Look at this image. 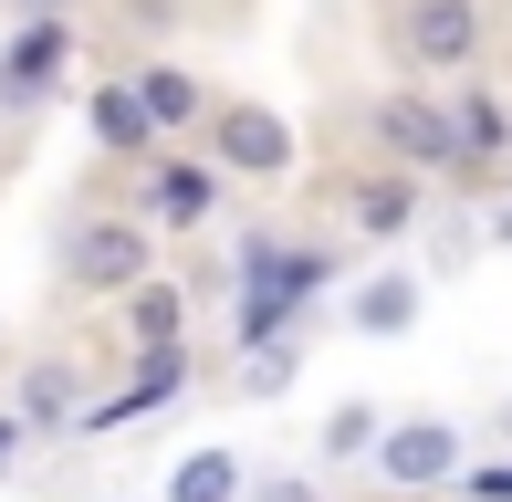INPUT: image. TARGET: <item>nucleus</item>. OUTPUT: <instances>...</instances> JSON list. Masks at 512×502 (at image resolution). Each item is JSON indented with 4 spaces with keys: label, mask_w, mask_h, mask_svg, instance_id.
I'll return each mask as SVG.
<instances>
[{
    "label": "nucleus",
    "mask_w": 512,
    "mask_h": 502,
    "mask_svg": "<svg viewBox=\"0 0 512 502\" xmlns=\"http://www.w3.org/2000/svg\"><path fill=\"white\" fill-rule=\"evenodd\" d=\"M126 95H136V116H147V136H157V147H189L220 84H209L199 63H178V53H147V63L126 74Z\"/></svg>",
    "instance_id": "obj_7"
},
{
    "label": "nucleus",
    "mask_w": 512,
    "mask_h": 502,
    "mask_svg": "<svg viewBox=\"0 0 512 502\" xmlns=\"http://www.w3.org/2000/svg\"><path fill=\"white\" fill-rule=\"evenodd\" d=\"M366 147L387 157V168H408V178H450V168H471L460 157V136H450V105H439V84H387V95H366Z\"/></svg>",
    "instance_id": "obj_4"
},
{
    "label": "nucleus",
    "mask_w": 512,
    "mask_h": 502,
    "mask_svg": "<svg viewBox=\"0 0 512 502\" xmlns=\"http://www.w3.org/2000/svg\"><path fill=\"white\" fill-rule=\"evenodd\" d=\"M189 147L220 168V189H293L304 178V126L262 95H209V116Z\"/></svg>",
    "instance_id": "obj_1"
},
{
    "label": "nucleus",
    "mask_w": 512,
    "mask_h": 502,
    "mask_svg": "<svg viewBox=\"0 0 512 502\" xmlns=\"http://www.w3.org/2000/svg\"><path fill=\"white\" fill-rule=\"evenodd\" d=\"M439 105H450V136H460V157H471V168H492V157H512V116H502V95L492 84H439Z\"/></svg>",
    "instance_id": "obj_14"
},
{
    "label": "nucleus",
    "mask_w": 512,
    "mask_h": 502,
    "mask_svg": "<svg viewBox=\"0 0 512 502\" xmlns=\"http://www.w3.org/2000/svg\"><path fill=\"white\" fill-rule=\"evenodd\" d=\"M126 21H136V32H168V21H178V0H126Z\"/></svg>",
    "instance_id": "obj_19"
},
{
    "label": "nucleus",
    "mask_w": 512,
    "mask_h": 502,
    "mask_svg": "<svg viewBox=\"0 0 512 502\" xmlns=\"http://www.w3.org/2000/svg\"><path fill=\"white\" fill-rule=\"evenodd\" d=\"M21 11H74V0H21Z\"/></svg>",
    "instance_id": "obj_23"
},
{
    "label": "nucleus",
    "mask_w": 512,
    "mask_h": 502,
    "mask_svg": "<svg viewBox=\"0 0 512 502\" xmlns=\"http://www.w3.org/2000/svg\"><path fill=\"white\" fill-rule=\"evenodd\" d=\"M418 314H429V272H408V262H377V272H356V283H345V325L377 335V346L418 335Z\"/></svg>",
    "instance_id": "obj_9"
},
{
    "label": "nucleus",
    "mask_w": 512,
    "mask_h": 502,
    "mask_svg": "<svg viewBox=\"0 0 512 502\" xmlns=\"http://www.w3.org/2000/svg\"><path fill=\"white\" fill-rule=\"evenodd\" d=\"M377 429H387L377 398H335V408H324V429H314V450H324V461H366V450H377Z\"/></svg>",
    "instance_id": "obj_16"
},
{
    "label": "nucleus",
    "mask_w": 512,
    "mask_h": 502,
    "mask_svg": "<svg viewBox=\"0 0 512 502\" xmlns=\"http://www.w3.org/2000/svg\"><path fill=\"white\" fill-rule=\"evenodd\" d=\"M460 492H471V502H512V461H492V471H460Z\"/></svg>",
    "instance_id": "obj_18"
},
{
    "label": "nucleus",
    "mask_w": 512,
    "mask_h": 502,
    "mask_svg": "<svg viewBox=\"0 0 512 502\" xmlns=\"http://www.w3.org/2000/svg\"><path fill=\"white\" fill-rule=\"evenodd\" d=\"M241 492H251V461L220 450V440H199V450L168 461V492H157V502H241Z\"/></svg>",
    "instance_id": "obj_15"
},
{
    "label": "nucleus",
    "mask_w": 512,
    "mask_h": 502,
    "mask_svg": "<svg viewBox=\"0 0 512 502\" xmlns=\"http://www.w3.org/2000/svg\"><path fill=\"white\" fill-rule=\"evenodd\" d=\"M63 74H74V21H63V11H32L11 32V53H0V116H32Z\"/></svg>",
    "instance_id": "obj_8"
},
{
    "label": "nucleus",
    "mask_w": 512,
    "mask_h": 502,
    "mask_svg": "<svg viewBox=\"0 0 512 502\" xmlns=\"http://www.w3.org/2000/svg\"><path fill=\"white\" fill-rule=\"evenodd\" d=\"M293 377H304V346H293V335H262V346H241V398H283Z\"/></svg>",
    "instance_id": "obj_17"
},
{
    "label": "nucleus",
    "mask_w": 512,
    "mask_h": 502,
    "mask_svg": "<svg viewBox=\"0 0 512 502\" xmlns=\"http://www.w3.org/2000/svg\"><path fill=\"white\" fill-rule=\"evenodd\" d=\"M178 335H189V283H178V272L157 262L147 283H126V293H115V346H136V356H168Z\"/></svg>",
    "instance_id": "obj_10"
},
{
    "label": "nucleus",
    "mask_w": 512,
    "mask_h": 502,
    "mask_svg": "<svg viewBox=\"0 0 512 502\" xmlns=\"http://www.w3.org/2000/svg\"><path fill=\"white\" fill-rule=\"evenodd\" d=\"M377 482L387 492H439V482H460L471 471V450H460V419H439V408H418V419H387L377 429Z\"/></svg>",
    "instance_id": "obj_6"
},
{
    "label": "nucleus",
    "mask_w": 512,
    "mask_h": 502,
    "mask_svg": "<svg viewBox=\"0 0 512 502\" xmlns=\"http://www.w3.org/2000/svg\"><path fill=\"white\" fill-rule=\"evenodd\" d=\"M492 53V11L481 0H387V63L408 84H460Z\"/></svg>",
    "instance_id": "obj_2"
},
{
    "label": "nucleus",
    "mask_w": 512,
    "mask_h": 502,
    "mask_svg": "<svg viewBox=\"0 0 512 502\" xmlns=\"http://www.w3.org/2000/svg\"><path fill=\"white\" fill-rule=\"evenodd\" d=\"M492 241H512V199H502V210H492Z\"/></svg>",
    "instance_id": "obj_22"
},
{
    "label": "nucleus",
    "mask_w": 512,
    "mask_h": 502,
    "mask_svg": "<svg viewBox=\"0 0 512 502\" xmlns=\"http://www.w3.org/2000/svg\"><path fill=\"white\" fill-rule=\"evenodd\" d=\"M418 210H429V178H408V168L345 178V231H356V241H408Z\"/></svg>",
    "instance_id": "obj_11"
},
{
    "label": "nucleus",
    "mask_w": 512,
    "mask_h": 502,
    "mask_svg": "<svg viewBox=\"0 0 512 502\" xmlns=\"http://www.w3.org/2000/svg\"><path fill=\"white\" fill-rule=\"evenodd\" d=\"M241 502H324L314 482H262V492H241Z\"/></svg>",
    "instance_id": "obj_20"
},
{
    "label": "nucleus",
    "mask_w": 512,
    "mask_h": 502,
    "mask_svg": "<svg viewBox=\"0 0 512 502\" xmlns=\"http://www.w3.org/2000/svg\"><path fill=\"white\" fill-rule=\"evenodd\" d=\"M74 419H84V367L74 356H32L21 387H11V429L21 440H53V429H74Z\"/></svg>",
    "instance_id": "obj_12"
},
{
    "label": "nucleus",
    "mask_w": 512,
    "mask_h": 502,
    "mask_svg": "<svg viewBox=\"0 0 512 502\" xmlns=\"http://www.w3.org/2000/svg\"><path fill=\"white\" fill-rule=\"evenodd\" d=\"M11 450H21V429H11V408H0V461H11Z\"/></svg>",
    "instance_id": "obj_21"
},
{
    "label": "nucleus",
    "mask_w": 512,
    "mask_h": 502,
    "mask_svg": "<svg viewBox=\"0 0 512 502\" xmlns=\"http://www.w3.org/2000/svg\"><path fill=\"white\" fill-rule=\"evenodd\" d=\"M126 178H136V199H126V210L147 220L157 241H189V231H209V220H220V199H230V189H220V168H209L199 147H157V157H136Z\"/></svg>",
    "instance_id": "obj_5"
},
{
    "label": "nucleus",
    "mask_w": 512,
    "mask_h": 502,
    "mask_svg": "<svg viewBox=\"0 0 512 502\" xmlns=\"http://www.w3.org/2000/svg\"><path fill=\"white\" fill-rule=\"evenodd\" d=\"M84 136H95V157H115V168H136V157H157V136H147V116H136L126 74L84 84Z\"/></svg>",
    "instance_id": "obj_13"
},
{
    "label": "nucleus",
    "mask_w": 512,
    "mask_h": 502,
    "mask_svg": "<svg viewBox=\"0 0 512 502\" xmlns=\"http://www.w3.org/2000/svg\"><path fill=\"white\" fill-rule=\"evenodd\" d=\"M147 272H157V231L136 210H74V220H63V293L115 304V293L147 283Z\"/></svg>",
    "instance_id": "obj_3"
}]
</instances>
